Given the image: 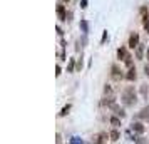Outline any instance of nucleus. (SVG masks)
Here are the masks:
<instances>
[{"instance_id":"nucleus-22","label":"nucleus","mask_w":149,"mask_h":144,"mask_svg":"<svg viewBox=\"0 0 149 144\" xmlns=\"http://www.w3.org/2000/svg\"><path fill=\"white\" fill-rule=\"evenodd\" d=\"M136 144H146V141H144L142 137H139V139H137V143H136Z\"/></svg>"},{"instance_id":"nucleus-19","label":"nucleus","mask_w":149,"mask_h":144,"mask_svg":"<svg viewBox=\"0 0 149 144\" xmlns=\"http://www.w3.org/2000/svg\"><path fill=\"white\" fill-rule=\"evenodd\" d=\"M81 27H82V30H84V32H87V22L82 20V22H81Z\"/></svg>"},{"instance_id":"nucleus-9","label":"nucleus","mask_w":149,"mask_h":144,"mask_svg":"<svg viewBox=\"0 0 149 144\" xmlns=\"http://www.w3.org/2000/svg\"><path fill=\"white\" fill-rule=\"evenodd\" d=\"M126 79L127 81H136V69L134 67H129V72L126 74Z\"/></svg>"},{"instance_id":"nucleus-16","label":"nucleus","mask_w":149,"mask_h":144,"mask_svg":"<svg viewBox=\"0 0 149 144\" xmlns=\"http://www.w3.org/2000/svg\"><path fill=\"white\" fill-rule=\"evenodd\" d=\"M70 144H82V139L81 137H77V136L70 137Z\"/></svg>"},{"instance_id":"nucleus-3","label":"nucleus","mask_w":149,"mask_h":144,"mask_svg":"<svg viewBox=\"0 0 149 144\" xmlns=\"http://www.w3.org/2000/svg\"><path fill=\"white\" fill-rule=\"evenodd\" d=\"M107 137V134L106 132H101V134H95L94 137H92V143L94 144H101V143H104V139Z\"/></svg>"},{"instance_id":"nucleus-7","label":"nucleus","mask_w":149,"mask_h":144,"mask_svg":"<svg viewBox=\"0 0 149 144\" xmlns=\"http://www.w3.org/2000/svg\"><path fill=\"white\" fill-rule=\"evenodd\" d=\"M127 52H126V47H121L117 50V59H121V61H126V57H127Z\"/></svg>"},{"instance_id":"nucleus-8","label":"nucleus","mask_w":149,"mask_h":144,"mask_svg":"<svg viewBox=\"0 0 149 144\" xmlns=\"http://www.w3.org/2000/svg\"><path fill=\"white\" fill-rule=\"evenodd\" d=\"M111 107H112V111H114V114H116V116H119V117H124V111H122L121 107L117 106V104H112Z\"/></svg>"},{"instance_id":"nucleus-14","label":"nucleus","mask_w":149,"mask_h":144,"mask_svg":"<svg viewBox=\"0 0 149 144\" xmlns=\"http://www.w3.org/2000/svg\"><path fill=\"white\" fill-rule=\"evenodd\" d=\"M101 104H102V106H106V104H107V106H112V104H114V99H112V97H106Z\"/></svg>"},{"instance_id":"nucleus-11","label":"nucleus","mask_w":149,"mask_h":144,"mask_svg":"<svg viewBox=\"0 0 149 144\" xmlns=\"http://www.w3.org/2000/svg\"><path fill=\"white\" fill-rule=\"evenodd\" d=\"M142 54H144V47L139 44V45L136 47V57H137V59H142Z\"/></svg>"},{"instance_id":"nucleus-2","label":"nucleus","mask_w":149,"mask_h":144,"mask_svg":"<svg viewBox=\"0 0 149 144\" xmlns=\"http://www.w3.org/2000/svg\"><path fill=\"white\" fill-rule=\"evenodd\" d=\"M139 45V34H132L131 37H129V47L134 49Z\"/></svg>"},{"instance_id":"nucleus-26","label":"nucleus","mask_w":149,"mask_h":144,"mask_svg":"<svg viewBox=\"0 0 149 144\" xmlns=\"http://www.w3.org/2000/svg\"><path fill=\"white\" fill-rule=\"evenodd\" d=\"M144 27H146V30H148V34H149V24L148 25H144Z\"/></svg>"},{"instance_id":"nucleus-21","label":"nucleus","mask_w":149,"mask_h":144,"mask_svg":"<svg viewBox=\"0 0 149 144\" xmlns=\"http://www.w3.org/2000/svg\"><path fill=\"white\" fill-rule=\"evenodd\" d=\"M81 7H82V8L87 7V0H81Z\"/></svg>"},{"instance_id":"nucleus-6","label":"nucleus","mask_w":149,"mask_h":144,"mask_svg":"<svg viewBox=\"0 0 149 144\" xmlns=\"http://www.w3.org/2000/svg\"><path fill=\"white\" fill-rule=\"evenodd\" d=\"M57 15H59L61 20H67V15H65V8H64V5H57Z\"/></svg>"},{"instance_id":"nucleus-18","label":"nucleus","mask_w":149,"mask_h":144,"mask_svg":"<svg viewBox=\"0 0 149 144\" xmlns=\"http://www.w3.org/2000/svg\"><path fill=\"white\" fill-rule=\"evenodd\" d=\"M124 64H126L127 67H132V57H131V55H127V57H126V61H124Z\"/></svg>"},{"instance_id":"nucleus-28","label":"nucleus","mask_w":149,"mask_h":144,"mask_svg":"<svg viewBox=\"0 0 149 144\" xmlns=\"http://www.w3.org/2000/svg\"><path fill=\"white\" fill-rule=\"evenodd\" d=\"M64 2H69V0H64Z\"/></svg>"},{"instance_id":"nucleus-15","label":"nucleus","mask_w":149,"mask_h":144,"mask_svg":"<svg viewBox=\"0 0 149 144\" xmlns=\"http://www.w3.org/2000/svg\"><path fill=\"white\" fill-rule=\"evenodd\" d=\"M69 111H70V104H67V106H65V107H64V109L61 111V114H59V116H61V117H64V116H65V114L69 112Z\"/></svg>"},{"instance_id":"nucleus-25","label":"nucleus","mask_w":149,"mask_h":144,"mask_svg":"<svg viewBox=\"0 0 149 144\" xmlns=\"http://www.w3.org/2000/svg\"><path fill=\"white\" fill-rule=\"evenodd\" d=\"M77 69H79V70L82 69V61H79V62H77Z\"/></svg>"},{"instance_id":"nucleus-10","label":"nucleus","mask_w":149,"mask_h":144,"mask_svg":"<svg viewBox=\"0 0 149 144\" xmlns=\"http://www.w3.org/2000/svg\"><path fill=\"white\" fill-rule=\"evenodd\" d=\"M112 77H114L116 81H119V79H122V74H121V70H119V69L116 67H112Z\"/></svg>"},{"instance_id":"nucleus-12","label":"nucleus","mask_w":149,"mask_h":144,"mask_svg":"<svg viewBox=\"0 0 149 144\" xmlns=\"http://www.w3.org/2000/svg\"><path fill=\"white\" fill-rule=\"evenodd\" d=\"M109 137H111V139H112V141H117V139H119V137H121V134H119V131H111V132H109Z\"/></svg>"},{"instance_id":"nucleus-17","label":"nucleus","mask_w":149,"mask_h":144,"mask_svg":"<svg viewBox=\"0 0 149 144\" xmlns=\"http://www.w3.org/2000/svg\"><path fill=\"white\" fill-rule=\"evenodd\" d=\"M111 124H112V126H116V127H117V126H121L119 117H111Z\"/></svg>"},{"instance_id":"nucleus-5","label":"nucleus","mask_w":149,"mask_h":144,"mask_svg":"<svg viewBox=\"0 0 149 144\" xmlns=\"http://www.w3.org/2000/svg\"><path fill=\"white\" fill-rule=\"evenodd\" d=\"M131 129L134 131V132H137V134H142V132H144V126H142L141 122H132Z\"/></svg>"},{"instance_id":"nucleus-24","label":"nucleus","mask_w":149,"mask_h":144,"mask_svg":"<svg viewBox=\"0 0 149 144\" xmlns=\"http://www.w3.org/2000/svg\"><path fill=\"white\" fill-rule=\"evenodd\" d=\"M55 74H57V76H61V67H59V65L55 67Z\"/></svg>"},{"instance_id":"nucleus-4","label":"nucleus","mask_w":149,"mask_h":144,"mask_svg":"<svg viewBox=\"0 0 149 144\" xmlns=\"http://www.w3.org/2000/svg\"><path fill=\"white\" fill-rule=\"evenodd\" d=\"M139 119H144V121H149V106H146L144 109H141V112L137 114Z\"/></svg>"},{"instance_id":"nucleus-20","label":"nucleus","mask_w":149,"mask_h":144,"mask_svg":"<svg viewBox=\"0 0 149 144\" xmlns=\"http://www.w3.org/2000/svg\"><path fill=\"white\" fill-rule=\"evenodd\" d=\"M104 92H106V94H112V89H111L109 86H106V87H104Z\"/></svg>"},{"instance_id":"nucleus-1","label":"nucleus","mask_w":149,"mask_h":144,"mask_svg":"<svg viewBox=\"0 0 149 144\" xmlns=\"http://www.w3.org/2000/svg\"><path fill=\"white\" fill-rule=\"evenodd\" d=\"M136 101H137V97H136L134 87H127L122 92V102L126 104V106H132V104H136Z\"/></svg>"},{"instance_id":"nucleus-13","label":"nucleus","mask_w":149,"mask_h":144,"mask_svg":"<svg viewBox=\"0 0 149 144\" xmlns=\"http://www.w3.org/2000/svg\"><path fill=\"white\" fill-rule=\"evenodd\" d=\"M74 67H75V59H69L67 72H74Z\"/></svg>"},{"instance_id":"nucleus-27","label":"nucleus","mask_w":149,"mask_h":144,"mask_svg":"<svg viewBox=\"0 0 149 144\" xmlns=\"http://www.w3.org/2000/svg\"><path fill=\"white\" fill-rule=\"evenodd\" d=\"M146 57H148V61H149V47H148V55H146Z\"/></svg>"},{"instance_id":"nucleus-23","label":"nucleus","mask_w":149,"mask_h":144,"mask_svg":"<svg viewBox=\"0 0 149 144\" xmlns=\"http://www.w3.org/2000/svg\"><path fill=\"white\" fill-rule=\"evenodd\" d=\"M144 74L149 77V65H146V67H144Z\"/></svg>"}]
</instances>
